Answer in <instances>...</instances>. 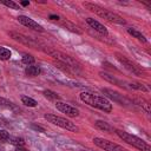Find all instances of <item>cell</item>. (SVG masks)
<instances>
[{"label": "cell", "instance_id": "d6a6232c", "mask_svg": "<svg viewBox=\"0 0 151 151\" xmlns=\"http://www.w3.org/2000/svg\"><path fill=\"white\" fill-rule=\"evenodd\" d=\"M81 151H88V150H81Z\"/></svg>", "mask_w": 151, "mask_h": 151}, {"label": "cell", "instance_id": "ffe728a7", "mask_svg": "<svg viewBox=\"0 0 151 151\" xmlns=\"http://www.w3.org/2000/svg\"><path fill=\"white\" fill-rule=\"evenodd\" d=\"M21 101H22V104H25V105L28 106V107H35L37 104H38L33 98L27 97V96H22V97H21Z\"/></svg>", "mask_w": 151, "mask_h": 151}, {"label": "cell", "instance_id": "6da1fadb", "mask_svg": "<svg viewBox=\"0 0 151 151\" xmlns=\"http://www.w3.org/2000/svg\"><path fill=\"white\" fill-rule=\"evenodd\" d=\"M80 99L85 104H87L92 107L99 109L104 112L110 113L112 111V104L105 97H100V96H97V94H93V93H90V92H81L80 93Z\"/></svg>", "mask_w": 151, "mask_h": 151}, {"label": "cell", "instance_id": "f1b7e54d", "mask_svg": "<svg viewBox=\"0 0 151 151\" xmlns=\"http://www.w3.org/2000/svg\"><path fill=\"white\" fill-rule=\"evenodd\" d=\"M32 129H34V130H37V131H40V132H45V130L42 129V127H40V126H38V125H34V124H32V126H31Z\"/></svg>", "mask_w": 151, "mask_h": 151}, {"label": "cell", "instance_id": "cb8c5ba5", "mask_svg": "<svg viewBox=\"0 0 151 151\" xmlns=\"http://www.w3.org/2000/svg\"><path fill=\"white\" fill-rule=\"evenodd\" d=\"M11 58V51L6 47H1L0 48V59L1 60H7Z\"/></svg>", "mask_w": 151, "mask_h": 151}, {"label": "cell", "instance_id": "7a4b0ae2", "mask_svg": "<svg viewBox=\"0 0 151 151\" xmlns=\"http://www.w3.org/2000/svg\"><path fill=\"white\" fill-rule=\"evenodd\" d=\"M84 6L87 9H90L91 12L96 13L97 15H99L100 18H104V19H106L109 21H112V22H116V24H119V25H124L126 22L120 15H118V14H116V13H113V12H111V11H109V9H106V8L97 5V4L84 2Z\"/></svg>", "mask_w": 151, "mask_h": 151}, {"label": "cell", "instance_id": "9c48e42d", "mask_svg": "<svg viewBox=\"0 0 151 151\" xmlns=\"http://www.w3.org/2000/svg\"><path fill=\"white\" fill-rule=\"evenodd\" d=\"M8 34H9V37H11L12 39H14L15 41H19V42H21V44H24V45H26V46H29V47H37V46H38V44H37L33 39L28 38V37H26V35H24V34H21V33H18V32H9Z\"/></svg>", "mask_w": 151, "mask_h": 151}, {"label": "cell", "instance_id": "7402d4cb", "mask_svg": "<svg viewBox=\"0 0 151 151\" xmlns=\"http://www.w3.org/2000/svg\"><path fill=\"white\" fill-rule=\"evenodd\" d=\"M129 85H130V88H133V90H138V91H143V92H147L149 91V88L145 85L140 84V83H131Z\"/></svg>", "mask_w": 151, "mask_h": 151}, {"label": "cell", "instance_id": "52a82bcc", "mask_svg": "<svg viewBox=\"0 0 151 151\" xmlns=\"http://www.w3.org/2000/svg\"><path fill=\"white\" fill-rule=\"evenodd\" d=\"M117 59L119 60V63H122L123 64V66L129 71V72H131L132 74H134V76H138V77H142V70H139L138 68V66H136L131 60H129L126 57H124V55H122V54H117Z\"/></svg>", "mask_w": 151, "mask_h": 151}, {"label": "cell", "instance_id": "8fae6325", "mask_svg": "<svg viewBox=\"0 0 151 151\" xmlns=\"http://www.w3.org/2000/svg\"><path fill=\"white\" fill-rule=\"evenodd\" d=\"M101 91H103V93H104L107 98H110V99H112V100L119 103L120 105H125L126 101H127V100L123 97V94H120V93H118V92H116V91H113V90H110V88H103Z\"/></svg>", "mask_w": 151, "mask_h": 151}, {"label": "cell", "instance_id": "4fadbf2b", "mask_svg": "<svg viewBox=\"0 0 151 151\" xmlns=\"http://www.w3.org/2000/svg\"><path fill=\"white\" fill-rule=\"evenodd\" d=\"M100 77H101L103 79L107 80L109 83L113 84V85H118V86H120V87L124 86V84H123L119 79H117L114 76H111V74H109V73H106V72H100Z\"/></svg>", "mask_w": 151, "mask_h": 151}, {"label": "cell", "instance_id": "f546056e", "mask_svg": "<svg viewBox=\"0 0 151 151\" xmlns=\"http://www.w3.org/2000/svg\"><path fill=\"white\" fill-rule=\"evenodd\" d=\"M15 151H29V150L25 149L24 146H15Z\"/></svg>", "mask_w": 151, "mask_h": 151}, {"label": "cell", "instance_id": "3957f363", "mask_svg": "<svg viewBox=\"0 0 151 151\" xmlns=\"http://www.w3.org/2000/svg\"><path fill=\"white\" fill-rule=\"evenodd\" d=\"M116 133H117V136H118L119 138H122L125 143H127V144L134 146L136 149H138V150H140V151H151L150 145H149L145 140L138 138L137 136H133V134H131V133H129V132H125V131H122V130H116Z\"/></svg>", "mask_w": 151, "mask_h": 151}, {"label": "cell", "instance_id": "e0dca14e", "mask_svg": "<svg viewBox=\"0 0 151 151\" xmlns=\"http://www.w3.org/2000/svg\"><path fill=\"white\" fill-rule=\"evenodd\" d=\"M0 106H2L5 109H8V110H12V111H18V106L15 104H13L12 101L5 99V98H0Z\"/></svg>", "mask_w": 151, "mask_h": 151}, {"label": "cell", "instance_id": "83f0119b", "mask_svg": "<svg viewBox=\"0 0 151 151\" xmlns=\"http://www.w3.org/2000/svg\"><path fill=\"white\" fill-rule=\"evenodd\" d=\"M0 126H2V127H7V126H9V123H8V120H6L5 118L0 117Z\"/></svg>", "mask_w": 151, "mask_h": 151}, {"label": "cell", "instance_id": "2e32d148", "mask_svg": "<svg viewBox=\"0 0 151 151\" xmlns=\"http://www.w3.org/2000/svg\"><path fill=\"white\" fill-rule=\"evenodd\" d=\"M25 73L29 77H35L41 73V68L39 66H27L25 70Z\"/></svg>", "mask_w": 151, "mask_h": 151}, {"label": "cell", "instance_id": "d6986e66", "mask_svg": "<svg viewBox=\"0 0 151 151\" xmlns=\"http://www.w3.org/2000/svg\"><path fill=\"white\" fill-rule=\"evenodd\" d=\"M134 103H136L137 105H139L140 107H143V110H145V111H146V113H150V112H151L150 104H149V101H146L145 99L137 98V99H134Z\"/></svg>", "mask_w": 151, "mask_h": 151}, {"label": "cell", "instance_id": "4316f807", "mask_svg": "<svg viewBox=\"0 0 151 151\" xmlns=\"http://www.w3.org/2000/svg\"><path fill=\"white\" fill-rule=\"evenodd\" d=\"M9 138V133L6 130H0V142H7Z\"/></svg>", "mask_w": 151, "mask_h": 151}, {"label": "cell", "instance_id": "603a6c76", "mask_svg": "<svg viewBox=\"0 0 151 151\" xmlns=\"http://www.w3.org/2000/svg\"><path fill=\"white\" fill-rule=\"evenodd\" d=\"M8 140L11 144H13L15 146H24V144H25V140L20 137H9Z\"/></svg>", "mask_w": 151, "mask_h": 151}, {"label": "cell", "instance_id": "1f68e13d", "mask_svg": "<svg viewBox=\"0 0 151 151\" xmlns=\"http://www.w3.org/2000/svg\"><path fill=\"white\" fill-rule=\"evenodd\" d=\"M29 1H21V6H28Z\"/></svg>", "mask_w": 151, "mask_h": 151}, {"label": "cell", "instance_id": "4dcf8cb0", "mask_svg": "<svg viewBox=\"0 0 151 151\" xmlns=\"http://www.w3.org/2000/svg\"><path fill=\"white\" fill-rule=\"evenodd\" d=\"M50 19H51V20H58V19H59V15H54V14H51V15H50Z\"/></svg>", "mask_w": 151, "mask_h": 151}, {"label": "cell", "instance_id": "277c9868", "mask_svg": "<svg viewBox=\"0 0 151 151\" xmlns=\"http://www.w3.org/2000/svg\"><path fill=\"white\" fill-rule=\"evenodd\" d=\"M44 51H45L50 57L57 59L60 64L66 65L68 68H73V70L79 68L78 63H77L72 57H70V55H67V54H65V53H63V52H60V51H57V50H54V48H48V47H47V48H45Z\"/></svg>", "mask_w": 151, "mask_h": 151}, {"label": "cell", "instance_id": "8992f818", "mask_svg": "<svg viewBox=\"0 0 151 151\" xmlns=\"http://www.w3.org/2000/svg\"><path fill=\"white\" fill-rule=\"evenodd\" d=\"M93 143H94L98 147H100V149H103V150H105V151H129V150L124 149L123 146H120V145H118V144H116V143H113V142H110V140H107V139L99 138V137L93 138Z\"/></svg>", "mask_w": 151, "mask_h": 151}, {"label": "cell", "instance_id": "7c38bea8", "mask_svg": "<svg viewBox=\"0 0 151 151\" xmlns=\"http://www.w3.org/2000/svg\"><path fill=\"white\" fill-rule=\"evenodd\" d=\"M86 22L94 29V31H97V32H99L100 34H104V35H107V29H106V27L103 25V24H100L99 21H97V20H94L93 18H87L86 19Z\"/></svg>", "mask_w": 151, "mask_h": 151}, {"label": "cell", "instance_id": "5bb4252c", "mask_svg": "<svg viewBox=\"0 0 151 151\" xmlns=\"http://www.w3.org/2000/svg\"><path fill=\"white\" fill-rule=\"evenodd\" d=\"M61 25H63L66 29H68V31H71V32H73V33H77V34H81V33H83L81 29H79V27H78L77 25H74L73 22H71V21L64 20V21L61 22Z\"/></svg>", "mask_w": 151, "mask_h": 151}, {"label": "cell", "instance_id": "30bf717a", "mask_svg": "<svg viewBox=\"0 0 151 151\" xmlns=\"http://www.w3.org/2000/svg\"><path fill=\"white\" fill-rule=\"evenodd\" d=\"M18 21L20 22V24H22L24 26H26V27H28V28H32V29H35V31H44V28H42V26L41 25H39L37 21H34L33 19H31V18H28V17H25V15H19L18 18Z\"/></svg>", "mask_w": 151, "mask_h": 151}, {"label": "cell", "instance_id": "44dd1931", "mask_svg": "<svg viewBox=\"0 0 151 151\" xmlns=\"http://www.w3.org/2000/svg\"><path fill=\"white\" fill-rule=\"evenodd\" d=\"M44 96L46 97V98H48L50 100H59L60 99V96L59 94H57L55 92H53V91H50V90H45L44 91Z\"/></svg>", "mask_w": 151, "mask_h": 151}, {"label": "cell", "instance_id": "ba28073f", "mask_svg": "<svg viewBox=\"0 0 151 151\" xmlns=\"http://www.w3.org/2000/svg\"><path fill=\"white\" fill-rule=\"evenodd\" d=\"M55 107H57L60 112L65 113V114L68 116V117H77V116H79V110H78V109H76L74 106H72V105H70V104L63 103V101H60V100H57V101H55Z\"/></svg>", "mask_w": 151, "mask_h": 151}, {"label": "cell", "instance_id": "d4e9b609", "mask_svg": "<svg viewBox=\"0 0 151 151\" xmlns=\"http://www.w3.org/2000/svg\"><path fill=\"white\" fill-rule=\"evenodd\" d=\"M0 2H1V4H4L5 6H7V7L12 8V9H19V5H18V4H15V2H14V1H12V0H1Z\"/></svg>", "mask_w": 151, "mask_h": 151}, {"label": "cell", "instance_id": "ac0fdd59", "mask_svg": "<svg viewBox=\"0 0 151 151\" xmlns=\"http://www.w3.org/2000/svg\"><path fill=\"white\" fill-rule=\"evenodd\" d=\"M127 33L131 34L132 37H134L136 39L140 40L142 42H146V38H145L139 31H137V29H134V28H127Z\"/></svg>", "mask_w": 151, "mask_h": 151}, {"label": "cell", "instance_id": "484cf974", "mask_svg": "<svg viewBox=\"0 0 151 151\" xmlns=\"http://www.w3.org/2000/svg\"><path fill=\"white\" fill-rule=\"evenodd\" d=\"M22 63H24V64H27V65L29 66L31 64L34 63V58H33L31 54H25V55L22 57Z\"/></svg>", "mask_w": 151, "mask_h": 151}, {"label": "cell", "instance_id": "5b68a950", "mask_svg": "<svg viewBox=\"0 0 151 151\" xmlns=\"http://www.w3.org/2000/svg\"><path fill=\"white\" fill-rule=\"evenodd\" d=\"M44 118L46 120H48L50 123H52L57 126H60L63 129H66L68 131H73V132L78 131V127L71 120H68L66 118H63V117H59V116H55V114H51V113H46L44 116Z\"/></svg>", "mask_w": 151, "mask_h": 151}, {"label": "cell", "instance_id": "9a60e30c", "mask_svg": "<svg viewBox=\"0 0 151 151\" xmlns=\"http://www.w3.org/2000/svg\"><path fill=\"white\" fill-rule=\"evenodd\" d=\"M94 125H96L97 129H99V130H101V131H106V132H112V131H113V127H112L109 123L103 122V120H97V122L94 123Z\"/></svg>", "mask_w": 151, "mask_h": 151}]
</instances>
